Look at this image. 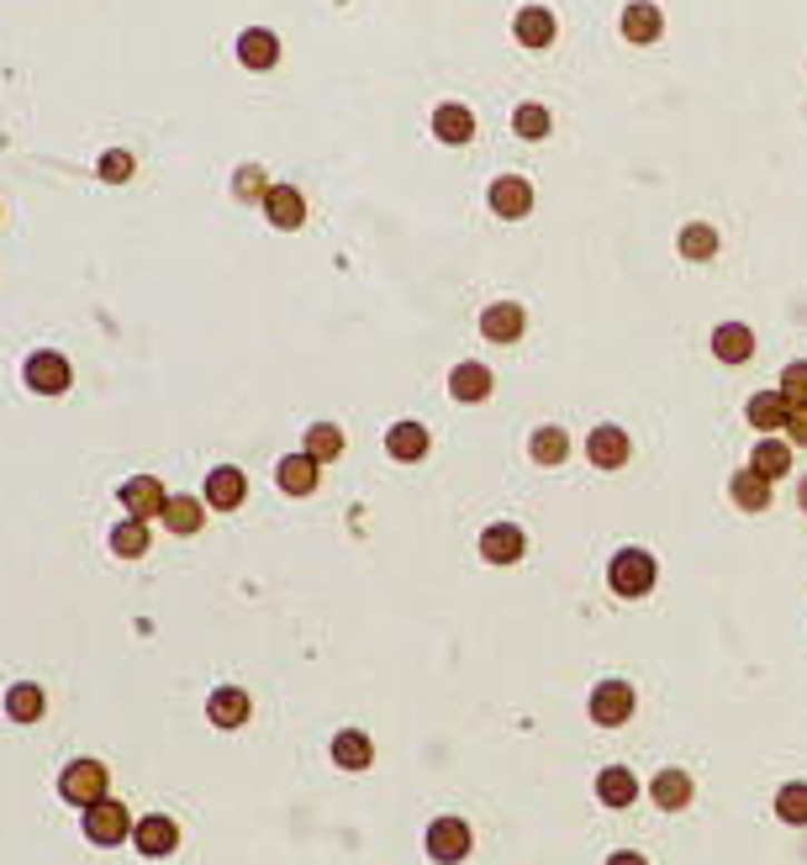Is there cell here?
<instances>
[{"mask_svg":"<svg viewBox=\"0 0 807 865\" xmlns=\"http://www.w3.org/2000/svg\"><path fill=\"white\" fill-rule=\"evenodd\" d=\"M655 576H660L655 554H644V549H623V554L612 560V570H607V586H612L618 597H644V591H655Z\"/></svg>","mask_w":807,"mask_h":865,"instance_id":"6da1fadb","label":"cell"},{"mask_svg":"<svg viewBox=\"0 0 807 865\" xmlns=\"http://www.w3.org/2000/svg\"><path fill=\"white\" fill-rule=\"evenodd\" d=\"M59 797H63V803H75V807H96V803H106V765H101V760H75V765H63Z\"/></svg>","mask_w":807,"mask_h":865,"instance_id":"7a4b0ae2","label":"cell"},{"mask_svg":"<svg viewBox=\"0 0 807 865\" xmlns=\"http://www.w3.org/2000/svg\"><path fill=\"white\" fill-rule=\"evenodd\" d=\"M132 813H127V807L121 803H111V797H106V803H96V807H85V839H90V845H121V839H132Z\"/></svg>","mask_w":807,"mask_h":865,"instance_id":"3957f363","label":"cell"},{"mask_svg":"<svg viewBox=\"0 0 807 865\" xmlns=\"http://www.w3.org/2000/svg\"><path fill=\"white\" fill-rule=\"evenodd\" d=\"M27 385L38 391V396H63L69 391V381H75V370H69V360H63L59 348H38L32 360H27Z\"/></svg>","mask_w":807,"mask_h":865,"instance_id":"277c9868","label":"cell"},{"mask_svg":"<svg viewBox=\"0 0 807 865\" xmlns=\"http://www.w3.org/2000/svg\"><path fill=\"white\" fill-rule=\"evenodd\" d=\"M164 502H169V491L159 485V475H132V481H121V507H127V518H164Z\"/></svg>","mask_w":807,"mask_h":865,"instance_id":"5b68a950","label":"cell"},{"mask_svg":"<svg viewBox=\"0 0 807 865\" xmlns=\"http://www.w3.org/2000/svg\"><path fill=\"white\" fill-rule=\"evenodd\" d=\"M427 855L439 865H460L470 855V828L460 818H439V824L427 828Z\"/></svg>","mask_w":807,"mask_h":865,"instance_id":"8992f818","label":"cell"},{"mask_svg":"<svg viewBox=\"0 0 807 865\" xmlns=\"http://www.w3.org/2000/svg\"><path fill=\"white\" fill-rule=\"evenodd\" d=\"M243 497H248V475H243L238 464H217V470L206 475V507L233 512V507H243Z\"/></svg>","mask_w":807,"mask_h":865,"instance_id":"52a82bcc","label":"cell"},{"mask_svg":"<svg viewBox=\"0 0 807 865\" xmlns=\"http://www.w3.org/2000/svg\"><path fill=\"white\" fill-rule=\"evenodd\" d=\"M491 212L506 222H518L533 212V185L523 175H502V180H491Z\"/></svg>","mask_w":807,"mask_h":865,"instance_id":"ba28073f","label":"cell"},{"mask_svg":"<svg viewBox=\"0 0 807 865\" xmlns=\"http://www.w3.org/2000/svg\"><path fill=\"white\" fill-rule=\"evenodd\" d=\"M132 845H138V855L159 861V855H169V849L180 845V828H175V818H164V813H148V818L132 828Z\"/></svg>","mask_w":807,"mask_h":865,"instance_id":"9c48e42d","label":"cell"},{"mask_svg":"<svg viewBox=\"0 0 807 865\" xmlns=\"http://www.w3.org/2000/svg\"><path fill=\"white\" fill-rule=\"evenodd\" d=\"M259 206H264V217L275 222L281 233H296V227L306 222V201H302V190H296V185H269V196H264Z\"/></svg>","mask_w":807,"mask_h":865,"instance_id":"30bf717a","label":"cell"},{"mask_svg":"<svg viewBox=\"0 0 807 865\" xmlns=\"http://www.w3.org/2000/svg\"><path fill=\"white\" fill-rule=\"evenodd\" d=\"M633 712V686H623V681H602L597 691H591V718L597 724H607V728H618Z\"/></svg>","mask_w":807,"mask_h":865,"instance_id":"8fae6325","label":"cell"},{"mask_svg":"<svg viewBox=\"0 0 807 865\" xmlns=\"http://www.w3.org/2000/svg\"><path fill=\"white\" fill-rule=\"evenodd\" d=\"M585 454H591V464H597V470H618V464L628 460V433L618 423L591 427V439H585Z\"/></svg>","mask_w":807,"mask_h":865,"instance_id":"7c38bea8","label":"cell"},{"mask_svg":"<svg viewBox=\"0 0 807 865\" xmlns=\"http://www.w3.org/2000/svg\"><path fill=\"white\" fill-rule=\"evenodd\" d=\"M523 327H528V317H523V306L518 302H496V306H485L481 312V333L491 343H518L523 338Z\"/></svg>","mask_w":807,"mask_h":865,"instance_id":"4fadbf2b","label":"cell"},{"mask_svg":"<svg viewBox=\"0 0 807 865\" xmlns=\"http://www.w3.org/2000/svg\"><path fill=\"white\" fill-rule=\"evenodd\" d=\"M317 475H323V464L312 460V454H285L281 470H275V481H281L285 497H312V491H317Z\"/></svg>","mask_w":807,"mask_h":865,"instance_id":"5bb4252c","label":"cell"},{"mask_svg":"<svg viewBox=\"0 0 807 865\" xmlns=\"http://www.w3.org/2000/svg\"><path fill=\"white\" fill-rule=\"evenodd\" d=\"M660 32H666V11H660V6H649V0L623 6V38L628 42H655Z\"/></svg>","mask_w":807,"mask_h":865,"instance_id":"9a60e30c","label":"cell"},{"mask_svg":"<svg viewBox=\"0 0 807 865\" xmlns=\"http://www.w3.org/2000/svg\"><path fill=\"white\" fill-rule=\"evenodd\" d=\"M238 59H243V69H275L281 63V38L264 32V27H248L238 38Z\"/></svg>","mask_w":807,"mask_h":865,"instance_id":"2e32d148","label":"cell"},{"mask_svg":"<svg viewBox=\"0 0 807 865\" xmlns=\"http://www.w3.org/2000/svg\"><path fill=\"white\" fill-rule=\"evenodd\" d=\"M433 138L439 142H449V148H460V142H470L475 138V117H470V106H439L433 111Z\"/></svg>","mask_w":807,"mask_h":865,"instance_id":"e0dca14e","label":"cell"},{"mask_svg":"<svg viewBox=\"0 0 807 865\" xmlns=\"http://www.w3.org/2000/svg\"><path fill=\"white\" fill-rule=\"evenodd\" d=\"M206 718H211L217 728H243L248 724V697H243V686H217L211 702H206Z\"/></svg>","mask_w":807,"mask_h":865,"instance_id":"ac0fdd59","label":"cell"},{"mask_svg":"<svg viewBox=\"0 0 807 865\" xmlns=\"http://www.w3.org/2000/svg\"><path fill=\"white\" fill-rule=\"evenodd\" d=\"M481 554H485L491 564H512V560H523V528H512V523L485 528V533H481Z\"/></svg>","mask_w":807,"mask_h":865,"instance_id":"d6986e66","label":"cell"},{"mask_svg":"<svg viewBox=\"0 0 807 865\" xmlns=\"http://www.w3.org/2000/svg\"><path fill=\"white\" fill-rule=\"evenodd\" d=\"M649 797H655L660 813H681V807L691 803V776L687 770H660V776L649 782Z\"/></svg>","mask_w":807,"mask_h":865,"instance_id":"ffe728a7","label":"cell"},{"mask_svg":"<svg viewBox=\"0 0 807 865\" xmlns=\"http://www.w3.org/2000/svg\"><path fill=\"white\" fill-rule=\"evenodd\" d=\"M512 32H518L523 48H549V42H554V11H544V6H523L518 21H512Z\"/></svg>","mask_w":807,"mask_h":865,"instance_id":"44dd1931","label":"cell"},{"mask_svg":"<svg viewBox=\"0 0 807 865\" xmlns=\"http://www.w3.org/2000/svg\"><path fill=\"white\" fill-rule=\"evenodd\" d=\"M370 760H375V745H370V734H360V728H344V734L333 739V765H338V770H370Z\"/></svg>","mask_w":807,"mask_h":865,"instance_id":"7402d4cb","label":"cell"},{"mask_svg":"<svg viewBox=\"0 0 807 865\" xmlns=\"http://www.w3.org/2000/svg\"><path fill=\"white\" fill-rule=\"evenodd\" d=\"M385 454H391V460H402V464L423 460V454H427V427L423 423H396L391 433H385Z\"/></svg>","mask_w":807,"mask_h":865,"instance_id":"603a6c76","label":"cell"},{"mask_svg":"<svg viewBox=\"0 0 807 865\" xmlns=\"http://www.w3.org/2000/svg\"><path fill=\"white\" fill-rule=\"evenodd\" d=\"M449 391H454V402H485L491 396V370L485 364H454V375H449Z\"/></svg>","mask_w":807,"mask_h":865,"instance_id":"cb8c5ba5","label":"cell"},{"mask_svg":"<svg viewBox=\"0 0 807 865\" xmlns=\"http://www.w3.org/2000/svg\"><path fill=\"white\" fill-rule=\"evenodd\" d=\"M787 412H791V402L781 396V391H760V396H749V427H760V433H781Z\"/></svg>","mask_w":807,"mask_h":865,"instance_id":"d4e9b609","label":"cell"},{"mask_svg":"<svg viewBox=\"0 0 807 865\" xmlns=\"http://www.w3.org/2000/svg\"><path fill=\"white\" fill-rule=\"evenodd\" d=\"M712 354L724 364H745L749 354H755V333H749L745 323H724L712 333Z\"/></svg>","mask_w":807,"mask_h":865,"instance_id":"484cf974","label":"cell"},{"mask_svg":"<svg viewBox=\"0 0 807 865\" xmlns=\"http://www.w3.org/2000/svg\"><path fill=\"white\" fill-rule=\"evenodd\" d=\"M164 528H169V533H201V497H169V502H164V518H159Z\"/></svg>","mask_w":807,"mask_h":865,"instance_id":"4316f807","label":"cell"},{"mask_svg":"<svg viewBox=\"0 0 807 865\" xmlns=\"http://www.w3.org/2000/svg\"><path fill=\"white\" fill-rule=\"evenodd\" d=\"M749 470H760L766 481H781V475H791V449L781 439H760L749 454Z\"/></svg>","mask_w":807,"mask_h":865,"instance_id":"83f0119b","label":"cell"},{"mask_svg":"<svg viewBox=\"0 0 807 865\" xmlns=\"http://www.w3.org/2000/svg\"><path fill=\"white\" fill-rule=\"evenodd\" d=\"M597 797H602L607 807H628L633 797H639V782H633V770H623V765H607L602 776H597Z\"/></svg>","mask_w":807,"mask_h":865,"instance_id":"f1b7e54d","label":"cell"},{"mask_svg":"<svg viewBox=\"0 0 807 865\" xmlns=\"http://www.w3.org/2000/svg\"><path fill=\"white\" fill-rule=\"evenodd\" d=\"M728 491H734V502L745 507V512H766L770 507V481L766 475H760V470H739V475H734V485H728Z\"/></svg>","mask_w":807,"mask_h":865,"instance_id":"f546056e","label":"cell"},{"mask_svg":"<svg viewBox=\"0 0 807 865\" xmlns=\"http://www.w3.org/2000/svg\"><path fill=\"white\" fill-rule=\"evenodd\" d=\"M42 686H32V681H17L11 691H6V712L17 718V724H38L42 718Z\"/></svg>","mask_w":807,"mask_h":865,"instance_id":"4dcf8cb0","label":"cell"},{"mask_svg":"<svg viewBox=\"0 0 807 865\" xmlns=\"http://www.w3.org/2000/svg\"><path fill=\"white\" fill-rule=\"evenodd\" d=\"M111 549H117V560L148 554V523H142V518H121V523L111 528Z\"/></svg>","mask_w":807,"mask_h":865,"instance_id":"1f68e13d","label":"cell"},{"mask_svg":"<svg viewBox=\"0 0 807 865\" xmlns=\"http://www.w3.org/2000/svg\"><path fill=\"white\" fill-rule=\"evenodd\" d=\"M302 454H312L317 464L338 460V454H344V433H338L333 423H312V427H306V449H302Z\"/></svg>","mask_w":807,"mask_h":865,"instance_id":"d6a6232c","label":"cell"},{"mask_svg":"<svg viewBox=\"0 0 807 865\" xmlns=\"http://www.w3.org/2000/svg\"><path fill=\"white\" fill-rule=\"evenodd\" d=\"M776 818H781V824L807 828V782H791V786L776 792Z\"/></svg>","mask_w":807,"mask_h":865,"instance_id":"836d02e7","label":"cell"},{"mask_svg":"<svg viewBox=\"0 0 807 865\" xmlns=\"http://www.w3.org/2000/svg\"><path fill=\"white\" fill-rule=\"evenodd\" d=\"M681 254H687V259H712V254H718V233H712L707 222H687V227H681Z\"/></svg>","mask_w":807,"mask_h":865,"instance_id":"e575fe53","label":"cell"},{"mask_svg":"<svg viewBox=\"0 0 807 865\" xmlns=\"http://www.w3.org/2000/svg\"><path fill=\"white\" fill-rule=\"evenodd\" d=\"M570 454V433L565 427H539L533 433V460L539 464H560Z\"/></svg>","mask_w":807,"mask_h":865,"instance_id":"d590c367","label":"cell"},{"mask_svg":"<svg viewBox=\"0 0 807 865\" xmlns=\"http://www.w3.org/2000/svg\"><path fill=\"white\" fill-rule=\"evenodd\" d=\"M512 132L528 138V142L549 138V111H544V106H518V111H512Z\"/></svg>","mask_w":807,"mask_h":865,"instance_id":"8d00e7d4","label":"cell"},{"mask_svg":"<svg viewBox=\"0 0 807 865\" xmlns=\"http://www.w3.org/2000/svg\"><path fill=\"white\" fill-rule=\"evenodd\" d=\"M233 190H238V201H264V196H269V185H264L259 164H243L238 175H233Z\"/></svg>","mask_w":807,"mask_h":865,"instance_id":"74e56055","label":"cell"},{"mask_svg":"<svg viewBox=\"0 0 807 865\" xmlns=\"http://www.w3.org/2000/svg\"><path fill=\"white\" fill-rule=\"evenodd\" d=\"M781 396H787L791 406H807V360H797V364L781 370Z\"/></svg>","mask_w":807,"mask_h":865,"instance_id":"f35d334b","label":"cell"},{"mask_svg":"<svg viewBox=\"0 0 807 865\" xmlns=\"http://www.w3.org/2000/svg\"><path fill=\"white\" fill-rule=\"evenodd\" d=\"M127 175H132V154H106V159H101V180L121 185Z\"/></svg>","mask_w":807,"mask_h":865,"instance_id":"ab89813d","label":"cell"},{"mask_svg":"<svg viewBox=\"0 0 807 865\" xmlns=\"http://www.w3.org/2000/svg\"><path fill=\"white\" fill-rule=\"evenodd\" d=\"M781 433H791V443H803V449H807V406H791L787 423H781Z\"/></svg>","mask_w":807,"mask_h":865,"instance_id":"60d3db41","label":"cell"},{"mask_svg":"<svg viewBox=\"0 0 807 865\" xmlns=\"http://www.w3.org/2000/svg\"><path fill=\"white\" fill-rule=\"evenodd\" d=\"M607 865H644V855H633V849H618V855H607Z\"/></svg>","mask_w":807,"mask_h":865,"instance_id":"b9f144b4","label":"cell"},{"mask_svg":"<svg viewBox=\"0 0 807 865\" xmlns=\"http://www.w3.org/2000/svg\"><path fill=\"white\" fill-rule=\"evenodd\" d=\"M803 507H807V481H803Z\"/></svg>","mask_w":807,"mask_h":865,"instance_id":"7bdbcfd3","label":"cell"}]
</instances>
